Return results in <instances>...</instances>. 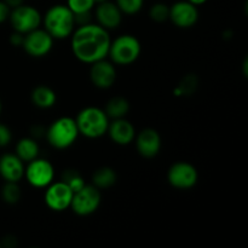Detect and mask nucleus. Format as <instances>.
Returning <instances> with one entry per match:
<instances>
[{
  "label": "nucleus",
  "instance_id": "nucleus-1",
  "mask_svg": "<svg viewBox=\"0 0 248 248\" xmlns=\"http://www.w3.org/2000/svg\"><path fill=\"white\" fill-rule=\"evenodd\" d=\"M72 52L78 61L92 64L108 57L111 38L109 31L97 23H87L75 27L70 35Z\"/></svg>",
  "mask_w": 248,
  "mask_h": 248
},
{
  "label": "nucleus",
  "instance_id": "nucleus-2",
  "mask_svg": "<svg viewBox=\"0 0 248 248\" xmlns=\"http://www.w3.org/2000/svg\"><path fill=\"white\" fill-rule=\"evenodd\" d=\"M44 29L55 40L69 38L75 29L74 14L67 5L57 4L51 6L43 17Z\"/></svg>",
  "mask_w": 248,
  "mask_h": 248
},
{
  "label": "nucleus",
  "instance_id": "nucleus-3",
  "mask_svg": "<svg viewBox=\"0 0 248 248\" xmlns=\"http://www.w3.org/2000/svg\"><path fill=\"white\" fill-rule=\"evenodd\" d=\"M109 121L110 120L104 109L98 107H86L81 109L75 118L79 135L90 140H97L107 135Z\"/></svg>",
  "mask_w": 248,
  "mask_h": 248
},
{
  "label": "nucleus",
  "instance_id": "nucleus-4",
  "mask_svg": "<svg viewBox=\"0 0 248 248\" xmlns=\"http://www.w3.org/2000/svg\"><path fill=\"white\" fill-rule=\"evenodd\" d=\"M45 137L48 144L55 149H68L79 137V130L75 119L70 116L56 119L45 131Z\"/></svg>",
  "mask_w": 248,
  "mask_h": 248
},
{
  "label": "nucleus",
  "instance_id": "nucleus-5",
  "mask_svg": "<svg viewBox=\"0 0 248 248\" xmlns=\"http://www.w3.org/2000/svg\"><path fill=\"white\" fill-rule=\"evenodd\" d=\"M142 45L132 34H123L111 40L108 57L116 65H130L140 56Z\"/></svg>",
  "mask_w": 248,
  "mask_h": 248
},
{
  "label": "nucleus",
  "instance_id": "nucleus-6",
  "mask_svg": "<svg viewBox=\"0 0 248 248\" xmlns=\"http://www.w3.org/2000/svg\"><path fill=\"white\" fill-rule=\"evenodd\" d=\"M101 201V190L92 184H85L80 190L74 193L70 208L75 215L80 217H86L98 210Z\"/></svg>",
  "mask_w": 248,
  "mask_h": 248
},
{
  "label": "nucleus",
  "instance_id": "nucleus-7",
  "mask_svg": "<svg viewBox=\"0 0 248 248\" xmlns=\"http://www.w3.org/2000/svg\"><path fill=\"white\" fill-rule=\"evenodd\" d=\"M9 21L15 31L26 35L27 33L40 27L43 16L34 6L22 4L15 9H11Z\"/></svg>",
  "mask_w": 248,
  "mask_h": 248
},
{
  "label": "nucleus",
  "instance_id": "nucleus-8",
  "mask_svg": "<svg viewBox=\"0 0 248 248\" xmlns=\"http://www.w3.org/2000/svg\"><path fill=\"white\" fill-rule=\"evenodd\" d=\"M24 177L31 186L43 189L53 182L55 169L48 160L38 156L36 159L27 162V166L24 169Z\"/></svg>",
  "mask_w": 248,
  "mask_h": 248
},
{
  "label": "nucleus",
  "instance_id": "nucleus-9",
  "mask_svg": "<svg viewBox=\"0 0 248 248\" xmlns=\"http://www.w3.org/2000/svg\"><path fill=\"white\" fill-rule=\"evenodd\" d=\"M199 173L195 166L186 161L174 162L167 172V181L173 188L188 190L198 183Z\"/></svg>",
  "mask_w": 248,
  "mask_h": 248
},
{
  "label": "nucleus",
  "instance_id": "nucleus-10",
  "mask_svg": "<svg viewBox=\"0 0 248 248\" xmlns=\"http://www.w3.org/2000/svg\"><path fill=\"white\" fill-rule=\"evenodd\" d=\"M55 39L40 27L24 35L22 47L29 56L35 58L45 57L51 52Z\"/></svg>",
  "mask_w": 248,
  "mask_h": 248
},
{
  "label": "nucleus",
  "instance_id": "nucleus-11",
  "mask_svg": "<svg viewBox=\"0 0 248 248\" xmlns=\"http://www.w3.org/2000/svg\"><path fill=\"white\" fill-rule=\"evenodd\" d=\"M73 195L74 193L70 190L69 186L62 181H58L52 182L50 186H46L44 200L50 210L55 212H63L70 208Z\"/></svg>",
  "mask_w": 248,
  "mask_h": 248
},
{
  "label": "nucleus",
  "instance_id": "nucleus-12",
  "mask_svg": "<svg viewBox=\"0 0 248 248\" xmlns=\"http://www.w3.org/2000/svg\"><path fill=\"white\" fill-rule=\"evenodd\" d=\"M169 19L178 28H191L199 21L198 6L189 2L188 0H181V1L174 2L170 7Z\"/></svg>",
  "mask_w": 248,
  "mask_h": 248
},
{
  "label": "nucleus",
  "instance_id": "nucleus-13",
  "mask_svg": "<svg viewBox=\"0 0 248 248\" xmlns=\"http://www.w3.org/2000/svg\"><path fill=\"white\" fill-rule=\"evenodd\" d=\"M90 80L97 89H110L116 80L115 64L106 58L92 63L90 68Z\"/></svg>",
  "mask_w": 248,
  "mask_h": 248
},
{
  "label": "nucleus",
  "instance_id": "nucleus-14",
  "mask_svg": "<svg viewBox=\"0 0 248 248\" xmlns=\"http://www.w3.org/2000/svg\"><path fill=\"white\" fill-rule=\"evenodd\" d=\"M135 142L138 154L145 159L155 157L161 150V136L154 128L148 127L140 131L138 135L136 133Z\"/></svg>",
  "mask_w": 248,
  "mask_h": 248
},
{
  "label": "nucleus",
  "instance_id": "nucleus-15",
  "mask_svg": "<svg viewBox=\"0 0 248 248\" xmlns=\"http://www.w3.org/2000/svg\"><path fill=\"white\" fill-rule=\"evenodd\" d=\"M94 9V17H96L97 24L103 27L107 31L116 29L123 22V12L118 7V5L113 1H102L96 4Z\"/></svg>",
  "mask_w": 248,
  "mask_h": 248
},
{
  "label": "nucleus",
  "instance_id": "nucleus-16",
  "mask_svg": "<svg viewBox=\"0 0 248 248\" xmlns=\"http://www.w3.org/2000/svg\"><path fill=\"white\" fill-rule=\"evenodd\" d=\"M107 135L115 144L125 147L135 140L136 128L132 123L126 120L125 118L114 119V120L109 121Z\"/></svg>",
  "mask_w": 248,
  "mask_h": 248
},
{
  "label": "nucleus",
  "instance_id": "nucleus-17",
  "mask_svg": "<svg viewBox=\"0 0 248 248\" xmlns=\"http://www.w3.org/2000/svg\"><path fill=\"white\" fill-rule=\"evenodd\" d=\"M24 162L16 154H4L0 157V176L5 182L18 183L24 177Z\"/></svg>",
  "mask_w": 248,
  "mask_h": 248
},
{
  "label": "nucleus",
  "instance_id": "nucleus-18",
  "mask_svg": "<svg viewBox=\"0 0 248 248\" xmlns=\"http://www.w3.org/2000/svg\"><path fill=\"white\" fill-rule=\"evenodd\" d=\"M31 103L38 107V108L48 109L55 106L56 101H57V96H56V92L51 87L40 85V86H36L31 91Z\"/></svg>",
  "mask_w": 248,
  "mask_h": 248
},
{
  "label": "nucleus",
  "instance_id": "nucleus-19",
  "mask_svg": "<svg viewBox=\"0 0 248 248\" xmlns=\"http://www.w3.org/2000/svg\"><path fill=\"white\" fill-rule=\"evenodd\" d=\"M39 144L36 140L33 137H24L17 142L16 144V153L15 154L24 162L31 161L39 156Z\"/></svg>",
  "mask_w": 248,
  "mask_h": 248
},
{
  "label": "nucleus",
  "instance_id": "nucleus-20",
  "mask_svg": "<svg viewBox=\"0 0 248 248\" xmlns=\"http://www.w3.org/2000/svg\"><path fill=\"white\" fill-rule=\"evenodd\" d=\"M116 179H118L116 172L111 167H99L92 174V186L98 188L99 190L108 189L116 183Z\"/></svg>",
  "mask_w": 248,
  "mask_h": 248
},
{
  "label": "nucleus",
  "instance_id": "nucleus-21",
  "mask_svg": "<svg viewBox=\"0 0 248 248\" xmlns=\"http://www.w3.org/2000/svg\"><path fill=\"white\" fill-rule=\"evenodd\" d=\"M104 111H106L109 120L125 118L130 111V102L124 97H113L106 104Z\"/></svg>",
  "mask_w": 248,
  "mask_h": 248
},
{
  "label": "nucleus",
  "instance_id": "nucleus-22",
  "mask_svg": "<svg viewBox=\"0 0 248 248\" xmlns=\"http://www.w3.org/2000/svg\"><path fill=\"white\" fill-rule=\"evenodd\" d=\"M61 181H62L63 183L67 184L73 193L80 190V189H81L82 186L86 184L85 183V179L82 178L81 174H80L77 170H72V169L65 170V171L63 172Z\"/></svg>",
  "mask_w": 248,
  "mask_h": 248
},
{
  "label": "nucleus",
  "instance_id": "nucleus-23",
  "mask_svg": "<svg viewBox=\"0 0 248 248\" xmlns=\"http://www.w3.org/2000/svg\"><path fill=\"white\" fill-rule=\"evenodd\" d=\"M1 198L9 205H15L21 199V189L16 182H5L1 188Z\"/></svg>",
  "mask_w": 248,
  "mask_h": 248
},
{
  "label": "nucleus",
  "instance_id": "nucleus-24",
  "mask_svg": "<svg viewBox=\"0 0 248 248\" xmlns=\"http://www.w3.org/2000/svg\"><path fill=\"white\" fill-rule=\"evenodd\" d=\"M149 17L157 23L166 22L170 17V6L164 2H156L149 9Z\"/></svg>",
  "mask_w": 248,
  "mask_h": 248
},
{
  "label": "nucleus",
  "instance_id": "nucleus-25",
  "mask_svg": "<svg viewBox=\"0 0 248 248\" xmlns=\"http://www.w3.org/2000/svg\"><path fill=\"white\" fill-rule=\"evenodd\" d=\"M123 15H136L142 10L144 0H115Z\"/></svg>",
  "mask_w": 248,
  "mask_h": 248
},
{
  "label": "nucleus",
  "instance_id": "nucleus-26",
  "mask_svg": "<svg viewBox=\"0 0 248 248\" xmlns=\"http://www.w3.org/2000/svg\"><path fill=\"white\" fill-rule=\"evenodd\" d=\"M67 6L74 15L84 14V12H92L96 6L94 0H67Z\"/></svg>",
  "mask_w": 248,
  "mask_h": 248
},
{
  "label": "nucleus",
  "instance_id": "nucleus-27",
  "mask_svg": "<svg viewBox=\"0 0 248 248\" xmlns=\"http://www.w3.org/2000/svg\"><path fill=\"white\" fill-rule=\"evenodd\" d=\"M12 140V133L10 128L4 124H0V148H4L10 144Z\"/></svg>",
  "mask_w": 248,
  "mask_h": 248
},
{
  "label": "nucleus",
  "instance_id": "nucleus-28",
  "mask_svg": "<svg viewBox=\"0 0 248 248\" xmlns=\"http://www.w3.org/2000/svg\"><path fill=\"white\" fill-rule=\"evenodd\" d=\"M10 12H11V9L5 4L4 0H0V24L9 19Z\"/></svg>",
  "mask_w": 248,
  "mask_h": 248
},
{
  "label": "nucleus",
  "instance_id": "nucleus-29",
  "mask_svg": "<svg viewBox=\"0 0 248 248\" xmlns=\"http://www.w3.org/2000/svg\"><path fill=\"white\" fill-rule=\"evenodd\" d=\"M23 39H24V34H21L18 33V31H15L11 34V36H10V41H11V44L14 46H22V44H23Z\"/></svg>",
  "mask_w": 248,
  "mask_h": 248
},
{
  "label": "nucleus",
  "instance_id": "nucleus-30",
  "mask_svg": "<svg viewBox=\"0 0 248 248\" xmlns=\"http://www.w3.org/2000/svg\"><path fill=\"white\" fill-rule=\"evenodd\" d=\"M4 2L10 9H15V7L19 6V5L24 4V0H4Z\"/></svg>",
  "mask_w": 248,
  "mask_h": 248
},
{
  "label": "nucleus",
  "instance_id": "nucleus-31",
  "mask_svg": "<svg viewBox=\"0 0 248 248\" xmlns=\"http://www.w3.org/2000/svg\"><path fill=\"white\" fill-rule=\"evenodd\" d=\"M188 1L194 4L195 6H200V5H203L205 2H207V0H188Z\"/></svg>",
  "mask_w": 248,
  "mask_h": 248
},
{
  "label": "nucleus",
  "instance_id": "nucleus-32",
  "mask_svg": "<svg viewBox=\"0 0 248 248\" xmlns=\"http://www.w3.org/2000/svg\"><path fill=\"white\" fill-rule=\"evenodd\" d=\"M96 1V4H98V2H102V1H106V0H94Z\"/></svg>",
  "mask_w": 248,
  "mask_h": 248
},
{
  "label": "nucleus",
  "instance_id": "nucleus-33",
  "mask_svg": "<svg viewBox=\"0 0 248 248\" xmlns=\"http://www.w3.org/2000/svg\"><path fill=\"white\" fill-rule=\"evenodd\" d=\"M1 109H2V107H1V102H0V114H1Z\"/></svg>",
  "mask_w": 248,
  "mask_h": 248
},
{
  "label": "nucleus",
  "instance_id": "nucleus-34",
  "mask_svg": "<svg viewBox=\"0 0 248 248\" xmlns=\"http://www.w3.org/2000/svg\"><path fill=\"white\" fill-rule=\"evenodd\" d=\"M0 247H1V244H0Z\"/></svg>",
  "mask_w": 248,
  "mask_h": 248
}]
</instances>
